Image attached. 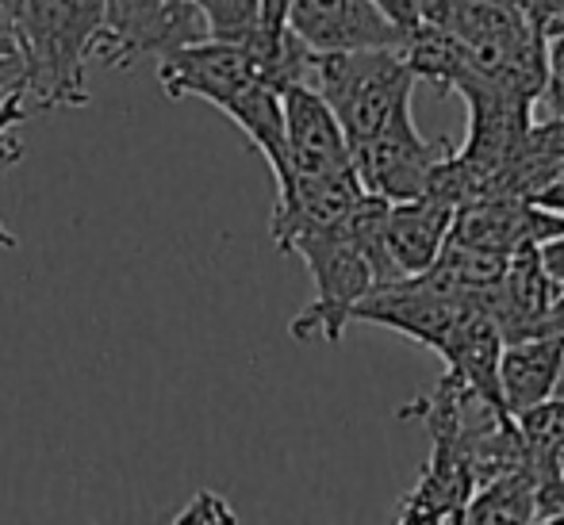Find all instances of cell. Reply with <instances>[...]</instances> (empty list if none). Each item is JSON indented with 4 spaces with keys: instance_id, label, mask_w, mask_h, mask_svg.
<instances>
[{
    "instance_id": "6da1fadb",
    "label": "cell",
    "mask_w": 564,
    "mask_h": 525,
    "mask_svg": "<svg viewBox=\"0 0 564 525\" xmlns=\"http://www.w3.org/2000/svg\"><path fill=\"white\" fill-rule=\"evenodd\" d=\"M23 58L31 116L89 105V62L108 20V0H8Z\"/></svg>"
},
{
    "instance_id": "7a4b0ae2",
    "label": "cell",
    "mask_w": 564,
    "mask_h": 525,
    "mask_svg": "<svg viewBox=\"0 0 564 525\" xmlns=\"http://www.w3.org/2000/svg\"><path fill=\"white\" fill-rule=\"evenodd\" d=\"M465 43L476 77L542 100L545 85V31L519 0H442L438 20Z\"/></svg>"
},
{
    "instance_id": "3957f363",
    "label": "cell",
    "mask_w": 564,
    "mask_h": 525,
    "mask_svg": "<svg viewBox=\"0 0 564 525\" xmlns=\"http://www.w3.org/2000/svg\"><path fill=\"white\" fill-rule=\"evenodd\" d=\"M304 85H312L330 105L349 146L377 134L400 111H408L411 92H415V77L403 66L395 46L330 54L307 51Z\"/></svg>"
},
{
    "instance_id": "277c9868",
    "label": "cell",
    "mask_w": 564,
    "mask_h": 525,
    "mask_svg": "<svg viewBox=\"0 0 564 525\" xmlns=\"http://www.w3.org/2000/svg\"><path fill=\"white\" fill-rule=\"evenodd\" d=\"M468 387L453 372L438 380L426 395L411 400L400 418L423 422L431 429V460L423 464L415 488L403 495L395 522L403 525H442L465 522V506L473 499V464H468L465 437H460V407H465Z\"/></svg>"
},
{
    "instance_id": "5b68a950",
    "label": "cell",
    "mask_w": 564,
    "mask_h": 525,
    "mask_svg": "<svg viewBox=\"0 0 564 525\" xmlns=\"http://www.w3.org/2000/svg\"><path fill=\"white\" fill-rule=\"evenodd\" d=\"M289 253H300L315 281V296L296 318H292V338L296 341H341L349 326V311L365 292L377 284L365 245L354 230V215L335 230H319V234H304L292 242Z\"/></svg>"
},
{
    "instance_id": "8992f818",
    "label": "cell",
    "mask_w": 564,
    "mask_h": 525,
    "mask_svg": "<svg viewBox=\"0 0 564 525\" xmlns=\"http://www.w3.org/2000/svg\"><path fill=\"white\" fill-rule=\"evenodd\" d=\"M449 142H431L419 134L415 111H400L377 134L349 146V165L369 196H380L388 204L415 200L426 193L434 165L449 154Z\"/></svg>"
},
{
    "instance_id": "52a82bcc",
    "label": "cell",
    "mask_w": 564,
    "mask_h": 525,
    "mask_svg": "<svg viewBox=\"0 0 564 525\" xmlns=\"http://www.w3.org/2000/svg\"><path fill=\"white\" fill-rule=\"evenodd\" d=\"M281 116H284V157H289V177L276 185V193L292 185V181H312L330 177V173H346L349 165V142L341 134L335 111L327 100L304 81L281 85Z\"/></svg>"
},
{
    "instance_id": "ba28073f",
    "label": "cell",
    "mask_w": 564,
    "mask_h": 525,
    "mask_svg": "<svg viewBox=\"0 0 564 525\" xmlns=\"http://www.w3.org/2000/svg\"><path fill=\"white\" fill-rule=\"evenodd\" d=\"M258 77H269L265 66L258 62V54L235 43H219V39L185 43L158 58V85H162V92L170 100L196 97L208 100L212 108H219L230 92L258 81Z\"/></svg>"
},
{
    "instance_id": "9c48e42d",
    "label": "cell",
    "mask_w": 564,
    "mask_h": 525,
    "mask_svg": "<svg viewBox=\"0 0 564 525\" xmlns=\"http://www.w3.org/2000/svg\"><path fill=\"white\" fill-rule=\"evenodd\" d=\"M564 215L545 211L519 196H480L453 211L449 238L453 242L476 245V250L507 253L511 258L522 245H542L545 238L561 234Z\"/></svg>"
},
{
    "instance_id": "30bf717a",
    "label": "cell",
    "mask_w": 564,
    "mask_h": 525,
    "mask_svg": "<svg viewBox=\"0 0 564 525\" xmlns=\"http://www.w3.org/2000/svg\"><path fill=\"white\" fill-rule=\"evenodd\" d=\"M284 28L307 51H372L400 46V31L384 20L372 0H292Z\"/></svg>"
},
{
    "instance_id": "8fae6325",
    "label": "cell",
    "mask_w": 564,
    "mask_h": 525,
    "mask_svg": "<svg viewBox=\"0 0 564 525\" xmlns=\"http://www.w3.org/2000/svg\"><path fill=\"white\" fill-rule=\"evenodd\" d=\"M557 284L550 281V273L542 269L538 245H522L507 258V269L499 276L496 288L484 296V311L496 318L503 341L511 338H530V333L545 330V318L557 299Z\"/></svg>"
},
{
    "instance_id": "7c38bea8",
    "label": "cell",
    "mask_w": 564,
    "mask_h": 525,
    "mask_svg": "<svg viewBox=\"0 0 564 525\" xmlns=\"http://www.w3.org/2000/svg\"><path fill=\"white\" fill-rule=\"evenodd\" d=\"M561 376H564V333L542 330L499 346L496 380H499V400H503L511 418L538 407L542 400H550L557 392Z\"/></svg>"
},
{
    "instance_id": "4fadbf2b",
    "label": "cell",
    "mask_w": 564,
    "mask_h": 525,
    "mask_svg": "<svg viewBox=\"0 0 564 525\" xmlns=\"http://www.w3.org/2000/svg\"><path fill=\"white\" fill-rule=\"evenodd\" d=\"M400 58L411 69L415 81H426L434 89H457V81L468 74V51L449 28L442 23H419L415 31H403L400 35Z\"/></svg>"
},
{
    "instance_id": "5bb4252c",
    "label": "cell",
    "mask_w": 564,
    "mask_h": 525,
    "mask_svg": "<svg viewBox=\"0 0 564 525\" xmlns=\"http://www.w3.org/2000/svg\"><path fill=\"white\" fill-rule=\"evenodd\" d=\"M538 480L530 464H514L507 472L484 480L473 491L465 506V522H484V525H499V522H534L538 518Z\"/></svg>"
},
{
    "instance_id": "9a60e30c",
    "label": "cell",
    "mask_w": 564,
    "mask_h": 525,
    "mask_svg": "<svg viewBox=\"0 0 564 525\" xmlns=\"http://www.w3.org/2000/svg\"><path fill=\"white\" fill-rule=\"evenodd\" d=\"M519 441L534 480H561L564 475V400H542L538 407L514 415Z\"/></svg>"
},
{
    "instance_id": "2e32d148",
    "label": "cell",
    "mask_w": 564,
    "mask_h": 525,
    "mask_svg": "<svg viewBox=\"0 0 564 525\" xmlns=\"http://www.w3.org/2000/svg\"><path fill=\"white\" fill-rule=\"evenodd\" d=\"M23 119H31V108H28V100H23V92H12V97L0 100V169L20 162L23 142L15 139V127H20ZM15 245H20L15 234L0 222V250H15Z\"/></svg>"
},
{
    "instance_id": "e0dca14e",
    "label": "cell",
    "mask_w": 564,
    "mask_h": 525,
    "mask_svg": "<svg viewBox=\"0 0 564 525\" xmlns=\"http://www.w3.org/2000/svg\"><path fill=\"white\" fill-rule=\"evenodd\" d=\"M542 100L550 116L564 119V31H550L545 35V85Z\"/></svg>"
},
{
    "instance_id": "ac0fdd59",
    "label": "cell",
    "mask_w": 564,
    "mask_h": 525,
    "mask_svg": "<svg viewBox=\"0 0 564 525\" xmlns=\"http://www.w3.org/2000/svg\"><path fill=\"white\" fill-rule=\"evenodd\" d=\"M372 4L384 12V20L392 23L395 31H415L419 23H431L438 20L442 12V0H372Z\"/></svg>"
},
{
    "instance_id": "d6986e66",
    "label": "cell",
    "mask_w": 564,
    "mask_h": 525,
    "mask_svg": "<svg viewBox=\"0 0 564 525\" xmlns=\"http://www.w3.org/2000/svg\"><path fill=\"white\" fill-rule=\"evenodd\" d=\"M173 522H177V525H188V522H238V514L230 511L216 491H196V495L188 499L185 511L173 514Z\"/></svg>"
},
{
    "instance_id": "ffe728a7",
    "label": "cell",
    "mask_w": 564,
    "mask_h": 525,
    "mask_svg": "<svg viewBox=\"0 0 564 525\" xmlns=\"http://www.w3.org/2000/svg\"><path fill=\"white\" fill-rule=\"evenodd\" d=\"M0 66L23 74V58H20V43H15V28H12V12H8V0H0Z\"/></svg>"
},
{
    "instance_id": "44dd1931",
    "label": "cell",
    "mask_w": 564,
    "mask_h": 525,
    "mask_svg": "<svg viewBox=\"0 0 564 525\" xmlns=\"http://www.w3.org/2000/svg\"><path fill=\"white\" fill-rule=\"evenodd\" d=\"M538 258H542V269L550 273V281L564 288V230L538 245Z\"/></svg>"
},
{
    "instance_id": "7402d4cb",
    "label": "cell",
    "mask_w": 564,
    "mask_h": 525,
    "mask_svg": "<svg viewBox=\"0 0 564 525\" xmlns=\"http://www.w3.org/2000/svg\"><path fill=\"white\" fill-rule=\"evenodd\" d=\"M530 15L538 20V28L550 35V31H561L564 28V0H527Z\"/></svg>"
},
{
    "instance_id": "603a6c76",
    "label": "cell",
    "mask_w": 564,
    "mask_h": 525,
    "mask_svg": "<svg viewBox=\"0 0 564 525\" xmlns=\"http://www.w3.org/2000/svg\"><path fill=\"white\" fill-rule=\"evenodd\" d=\"M530 204H538V208H545V211H557V215H564V165L557 169V177H553L550 185H545L542 193H538Z\"/></svg>"
},
{
    "instance_id": "cb8c5ba5",
    "label": "cell",
    "mask_w": 564,
    "mask_h": 525,
    "mask_svg": "<svg viewBox=\"0 0 564 525\" xmlns=\"http://www.w3.org/2000/svg\"><path fill=\"white\" fill-rule=\"evenodd\" d=\"M289 4H292V0H261V23H265L269 35H281V31H284Z\"/></svg>"
},
{
    "instance_id": "d4e9b609",
    "label": "cell",
    "mask_w": 564,
    "mask_h": 525,
    "mask_svg": "<svg viewBox=\"0 0 564 525\" xmlns=\"http://www.w3.org/2000/svg\"><path fill=\"white\" fill-rule=\"evenodd\" d=\"M12 92H23V74H15V69L0 66V100L12 97Z\"/></svg>"
},
{
    "instance_id": "484cf974",
    "label": "cell",
    "mask_w": 564,
    "mask_h": 525,
    "mask_svg": "<svg viewBox=\"0 0 564 525\" xmlns=\"http://www.w3.org/2000/svg\"><path fill=\"white\" fill-rule=\"evenodd\" d=\"M545 330H553V333H564V288L557 292V299H553V307H550V318H545Z\"/></svg>"
}]
</instances>
